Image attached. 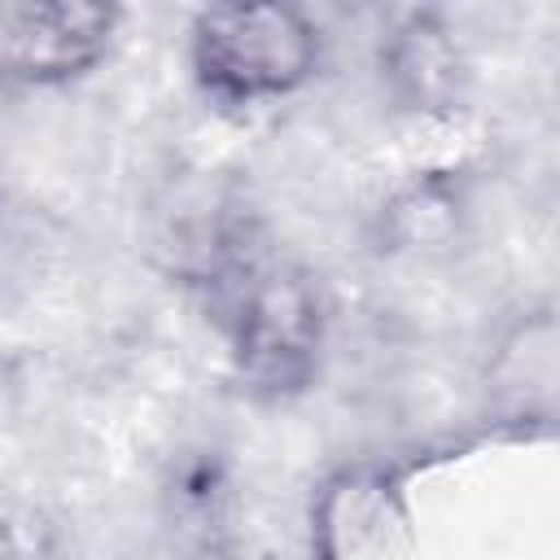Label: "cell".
<instances>
[{"label": "cell", "mask_w": 560, "mask_h": 560, "mask_svg": "<svg viewBox=\"0 0 560 560\" xmlns=\"http://www.w3.org/2000/svg\"><path fill=\"white\" fill-rule=\"evenodd\" d=\"M472 192L464 171H416L385 192L372 241L389 258H442L464 241Z\"/></svg>", "instance_id": "7"}, {"label": "cell", "mask_w": 560, "mask_h": 560, "mask_svg": "<svg viewBox=\"0 0 560 560\" xmlns=\"http://www.w3.org/2000/svg\"><path fill=\"white\" fill-rule=\"evenodd\" d=\"M324 26L302 4L228 0L188 18V79L223 114L293 101L324 70Z\"/></svg>", "instance_id": "1"}, {"label": "cell", "mask_w": 560, "mask_h": 560, "mask_svg": "<svg viewBox=\"0 0 560 560\" xmlns=\"http://www.w3.org/2000/svg\"><path fill=\"white\" fill-rule=\"evenodd\" d=\"M4 206H9V192H4V171H0V228H4Z\"/></svg>", "instance_id": "8"}, {"label": "cell", "mask_w": 560, "mask_h": 560, "mask_svg": "<svg viewBox=\"0 0 560 560\" xmlns=\"http://www.w3.org/2000/svg\"><path fill=\"white\" fill-rule=\"evenodd\" d=\"M232 372L254 402L302 398L324 363L328 302L319 280L298 262L258 258L236 284L232 319Z\"/></svg>", "instance_id": "2"}, {"label": "cell", "mask_w": 560, "mask_h": 560, "mask_svg": "<svg viewBox=\"0 0 560 560\" xmlns=\"http://www.w3.org/2000/svg\"><path fill=\"white\" fill-rule=\"evenodd\" d=\"M122 18L101 0H0V88L52 92L96 74Z\"/></svg>", "instance_id": "3"}, {"label": "cell", "mask_w": 560, "mask_h": 560, "mask_svg": "<svg viewBox=\"0 0 560 560\" xmlns=\"http://www.w3.org/2000/svg\"><path fill=\"white\" fill-rule=\"evenodd\" d=\"M376 74L389 105L420 122H451L472 92V61L442 9L398 13L376 44Z\"/></svg>", "instance_id": "6"}, {"label": "cell", "mask_w": 560, "mask_h": 560, "mask_svg": "<svg viewBox=\"0 0 560 560\" xmlns=\"http://www.w3.org/2000/svg\"><path fill=\"white\" fill-rule=\"evenodd\" d=\"M411 490L394 464L354 459L319 477L306 512L311 560H411Z\"/></svg>", "instance_id": "4"}, {"label": "cell", "mask_w": 560, "mask_h": 560, "mask_svg": "<svg viewBox=\"0 0 560 560\" xmlns=\"http://www.w3.org/2000/svg\"><path fill=\"white\" fill-rule=\"evenodd\" d=\"M560 398V324L556 306L521 302L490 337L481 363V416L512 438L551 433Z\"/></svg>", "instance_id": "5"}]
</instances>
